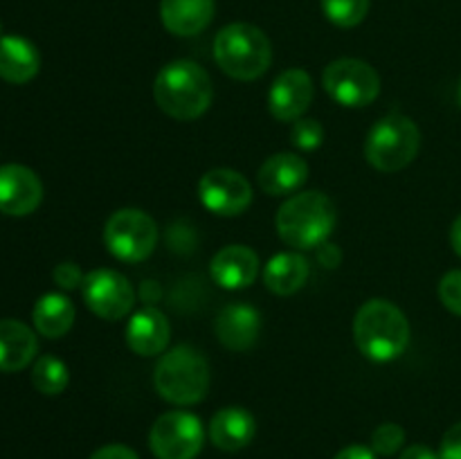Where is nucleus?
I'll list each match as a JSON object with an SVG mask.
<instances>
[{
    "label": "nucleus",
    "mask_w": 461,
    "mask_h": 459,
    "mask_svg": "<svg viewBox=\"0 0 461 459\" xmlns=\"http://www.w3.org/2000/svg\"><path fill=\"white\" fill-rule=\"evenodd\" d=\"M153 97L162 112L174 120L189 122L210 108L214 86L205 68L187 58H178L158 72L153 81Z\"/></svg>",
    "instance_id": "f257e3e1"
},
{
    "label": "nucleus",
    "mask_w": 461,
    "mask_h": 459,
    "mask_svg": "<svg viewBox=\"0 0 461 459\" xmlns=\"http://www.w3.org/2000/svg\"><path fill=\"white\" fill-rule=\"evenodd\" d=\"M354 338L363 356L376 363H390L405 354L410 324L399 306L387 300H369L354 318Z\"/></svg>",
    "instance_id": "f03ea898"
},
{
    "label": "nucleus",
    "mask_w": 461,
    "mask_h": 459,
    "mask_svg": "<svg viewBox=\"0 0 461 459\" xmlns=\"http://www.w3.org/2000/svg\"><path fill=\"white\" fill-rule=\"evenodd\" d=\"M336 220V205L327 194L297 192L279 207L275 223L284 243L297 250H311L331 237Z\"/></svg>",
    "instance_id": "7ed1b4c3"
},
{
    "label": "nucleus",
    "mask_w": 461,
    "mask_h": 459,
    "mask_svg": "<svg viewBox=\"0 0 461 459\" xmlns=\"http://www.w3.org/2000/svg\"><path fill=\"white\" fill-rule=\"evenodd\" d=\"M153 382L158 394L169 403H201L210 390V363L194 346L178 345L158 360Z\"/></svg>",
    "instance_id": "20e7f679"
},
{
    "label": "nucleus",
    "mask_w": 461,
    "mask_h": 459,
    "mask_svg": "<svg viewBox=\"0 0 461 459\" xmlns=\"http://www.w3.org/2000/svg\"><path fill=\"white\" fill-rule=\"evenodd\" d=\"M214 58L221 70L239 81L259 79L273 61L270 40L250 22H232L214 39Z\"/></svg>",
    "instance_id": "39448f33"
},
{
    "label": "nucleus",
    "mask_w": 461,
    "mask_h": 459,
    "mask_svg": "<svg viewBox=\"0 0 461 459\" xmlns=\"http://www.w3.org/2000/svg\"><path fill=\"white\" fill-rule=\"evenodd\" d=\"M421 147L419 126L401 112H392L372 126L365 142V158L383 174L401 171L417 158Z\"/></svg>",
    "instance_id": "423d86ee"
},
{
    "label": "nucleus",
    "mask_w": 461,
    "mask_h": 459,
    "mask_svg": "<svg viewBox=\"0 0 461 459\" xmlns=\"http://www.w3.org/2000/svg\"><path fill=\"white\" fill-rule=\"evenodd\" d=\"M104 243L115 259L138 264L156 250L158 225L142 210H117L104 225Z\"/></svg>",
    "instance_id": "0eeeda50"
},
{
    "label": "nucleus",
    "mask_w": 461,
    "mask_h": 459,
    "mask_svg": "<svg viewBox=\"0 0 461 459\" xmlns=\"http://www.w3.org/2000/svg\"><path fill=\"white\" fill-rule=\"evenodd\" d=\"M324 90L347 108L369 106L381 93V76L360 58H338L324 68Z\"/></svg>",
    "instance_id": "6e6552de"
},
{
    "label": "nucleus",
    "mask_w": 461,
    "mask_h": 459,
    "mask_svg": "<svg viewBox=\"0 0 461 459\" xmlns=\"http://www.w3.org/2000/svg\"><path fill=\"white\" fill-rule=\"evenodd\" d=\"M205 444V430L196 414L174 410L156 418L149 446L158 459H194Z\"/></svg>",
    "instance_id": "1a4fd4ad"
},
{
    "label": "nucleus",
    "mask_w": 461,
    "mask_h": 459,
    "mask_svg": "<svg viewBox=\"0 0 461 459\" xmlns=\"http://www.w3.org/2000/svg\"><path fill=\"white\" fill-rule=\"evenodd\" d=\"M84 302L97 318L122 320L135 304V291L129 279L111 268H97L88 273L81 284Z\"/></svg>",
    "instance_id": "9d476101"
},
{
    "label": "nucleus",
    "mask_w": 461,
    "mask_h": 459,
    "mask_svg": "<svg viewBox=\"0 0 461 459\" xmlns=\"http://www.w3.org/2000/svg\"><path fill=\"white\" fill-rule=\"evenodd\" d=\"M198 196L210 212L219 216H239L252 202V187L234 169H212L198 183Z\"/></svg>",
    "instance_id": "9b49d317"
},
{
    "label": "nucleus",
    "mask_w": 461,
    "mask_h": 459,
    "mask_svg": "<svg viewBox=\"0 0 461 459\" xmlns=\"http://www.w3.org/2000/svg\"><path fill=\"white\" fill-rule=\"evenodd\" d=\"M43 201L41 178L23 165L0 166V212L7 216H27Z\"/></svg>",
    "instance_id": "f8f14e48"
},
{
    "label": "nucleus",
    "mask_w": 461,
    "mask_h": 459,
    "mask_svg": "<svg viewBox=\"0 0 461 459\" xmlns=\"http://www.w3.org/2000/svg\"><path fill=\"white\" fill-rule=\"evenodd\" d=\"M313 102V81L300 68L284 70L268 90V108L275 120L297 122Z\"/></svg>",
    "instance_id": "ddd939ff"
},
{
    "label": "nucleus",
    "mask_w": 461,
    "mask_h": 459,
    "mask_svg": "<svg viewBox=\"0 0 461 459\" xmlns=\"http://www.w3.org/2000/svg\"><path fill=\"white\" fill-rule=\"evenodd\" d=\"M221 345L232 351H246L257 342L261 331V315L255 306L228 304L221 309L214 322Z\"/></svg>",
    "instance_id": "4468645a"
},
{
    "label": "nucleus",
    "mask_w": 461,
    "mask_h": 459,
    "mask_svg": "<svg viewBox=\"0 0 461 459\" xmlns=\"http://www.w3.org/2000/svg\"><path fill=\"white\" fill-rule=\"evenodd\" d=\"M171 338L169 320L158 309L138 310L126 324V345L138 356H158L167 349Z\"/></svg>",
    "instance_id": "2eb2a0df"
},
{
    "label": "nucleus",
    "mask_w": 461,
    "mask_h": 459,
    "mask_svg": "<svg viewBox=\"0 0 461 459\" xmlns=\"http://www.w3.org/2000/svg\"><path fill=\"white\" fill-rule=\"evenodd\" d=\"M259 273V256L248 246H225L212 259V277L228 291L250 286Z\"/></svg>",
    "instance_id": "dca6fc26"
},
{
    "label": "nucleus",
    "mask_w": 461,
    "mask_h": 459,
    "mask_svg": "<svg viewBox=\"0 0 461 459\" xmlns=\"http://www.w3.org/2000/svg\"><path fill=\"white\" fill-rule=\"evenodd\" d=\"M257 423L255 417L246 408H223L212 417L210 421V439L223 453H237L243 450L255 439Z\"/></svg>",
    "instance_id": "f3484780"
},
{
    "label": "nucleus",
    "mask_w": 461,
    "mask_h": 459,
    "mask_svg": "<svg viewBox=\"0 0 461 459\" xmlns=\"http://www.w3.org/2000/svg\"><path fill=\"white\" fill-rule=\"evenodd\" d=\"M309 178V165L295 153H275L261 165L259 187L270 196H286L300 192Z\"/></svg>",
    "instance_id": "a211bd4d"
},
{
    "label": "nucleus",
    "mask_w": 461,
    "mask_h": 459,
    "mask_svg": "<svg viewBox=\"0 0 461 459\" xmlns=\"http://www.w3.org/2000/svg\"><path fill=\"white\" fill-rule=\"evenodd\" d=\"M39 351L36 333L21 320H0V372L25 369Z\"/></svg>",
    "instance_id": "6ab92c4d"
},
{
    "label": "nucleus",
    "mask_w": 461,
    "mask_h": 459,
    "mask_svg": "<svg viewBox=\"0 0 461 459\" xmlns=\"http://www.w3.org/2000/svg\"><path fill=\"white\" fill-rule=\"evenodd\" d=\"M160 18L171 34H201L214 18V0H162Z\"/></svg>",
    "instance_id": "aec40b11"
},
{
    "label": "nucleus",
    "mask_w": 461,
    "mask_h": 459,
    "mask_svg": "<svg viewBox=\"0 0 461 459\" xmlns=\"http://www.w3.org/2000/svg\"><path fill=\"white\" fill-rule=\"evenodd\" d=\"M41 57L32 40L23 36H3L0 39V76L9 84H27L39 75Z\"/></svg>",
    "instance_id": "412c9836"
},
{
    "label": "nucleus",
    "mask_w": 461,
    "mask_h": 459,
    "mask_svg": "<svg viewBox=\"0 0 461 459\" xmlns=\"http://www.w3.org/2000/svg\"><path fill=\"white\" fill-rule=\"evenodd\" d=\"M309 279V261L297 252H279L264 268V282L275 295H293Z\"/></svg>",
    "instance_id": "4be33fe9"
},
{
    "label": "nucleus",
    "mask_w": 461,
    "mask_h": 459,
    "mask_svg": "<svg viewBox=\"0 0 461 459\" xmlns=\"http://www.w3.org/2000/svg\"><path fill=\"white\" fill-rule=\"evenodd\" d=\"M32 320H34V327L41 336L57 340V338H63L72 328L75 306L61 292H48L34 304Z\"/></svg>",
    "instance_id": "5701e85b"
},
{
    "label": "nucleus",
    "mask_w": 461,
    "mask_h": 459,
    "mask_svg": "<svg viewBox=\"0 0 461 459\" xmlns=\"http://www.w3.org/2000/svg\"><path fill=\"white\" fill-rule=\"evenodd\" d=\"M32 382H34V387L41 394L57 396L70 382V372H68L66 363L59 360L57 356H41L34 363V369H32Z\"/></svg>",
    "instance_id": "b1692460"
},
{
    "label": "nucleus",
    "mask_w": 461,
    "mask_h": 459,
    "mask_svg": "<svg viewBox=\"0 0 461 459\" xmlns=\"http://www.w3.org/2000/svg\"><path fill=\"white\" fill-rule=\"evenodd\" d=\"M320 4L324 16L345 30L360 25L369 12V0H320Z\"/></svg>",
    "instance_id": "393cba45"
},
{
    "label": "nucleus",
    "mask_w": 461,
    "mask_h": 459,
    "mask_svg": "<svg viewBox=\"0 0 461 459\" xmlns=\"http://www.w3.org/2000/svg\"><path fill=\"white\" fill-rule=\"evenodd\" d=\"M405 441V430L399 423H383L374 430L372 435V450L383 457H392L394 453H399L401 446Z\"/></svg>",
    "instance_id": "a878e982"
},
{
    "label": "nucleus",
    "mask_w": 461,
    "mask_h": 459,
    "mask_svg": "<svg viewBox=\"0 0 461 459\" xmlns=\"http://www.w3.org/2000/svg\"><path fill=\"white\" fill-rule=\"evenodd\" d=\"M291 140L297 148H304V151H313L320 144L324 142V129L318 120H306L300 117L295 122L291 130Z\"/></svg>",
    "instance_id": "bb28decb"
},
{
    "label": "nucleus",
    "mask_w": 461,
    "mask_h": 459,
    "mask_svg": "<svg viewBox=\"0 0 461 459\" xmlns=\"http://www.w3.org/2000/svg\"><path fill=\"white\" fill-rule=\"evenodd\" d=\"M439 297L450 313L461 318V270H453V273L444 274L439 284Z\"/></svg>",
    "instance_id": "cd10ccee"
},
{
    "label": "nucleus",
    "mask_w": 461,
    "mask_h": 459,
    "mask_svg": "<svg viewBox=\"0 0 461 459\" xmlns=\"http://www.w3.org/2000/svg\"><path fill=\"white\" fill-rule=\"evenodd\" d=\"M52 277L54 282H57V286H61L63 291H72V288H77L79 284H84V273H81L79 266L72 264V261L59 264L57 268H54Z\"/></svg>",
    "instance_id": "c85d7f7f"
},
{
    "label": "nucleus",
    "mask_w": 461,
    "mask_h": 459,
    "mask_svg": "<svg viewBox=\"0 0 461 459\" xmlns=\"http://www.w3.org/2000/svg\"><path fill=\"white\" fill-rule=\"evenodd\" d=\"M439 459H461V423L448 428L439 446Z\"/></svg>",
    "instance_id": "c756f323"
},
{
    "label": "nucleus",
    "mask_w": 461,
    "mask_h": 459,
    "mask_svg": "<svg viewBox=\"0 0 461 459\" xmlns=\"http://www.w3.org/2000/svg\"><path fill=\"white\" fill-rule=\"evenodd\" d=\"M90 459H140L138 453L129 446H122V444H111V446H104V448L95 450L90 454Z\"/></svg>",
    "instance_id": "7c9ffc66"
},
{
    "label": "nucleus",
    "mask_w": 461,
    "mask_h": 459,
    "mask_svg": "<svg viewBox=\"0 0 461 459\" xmlns=\"http://www.w3.org/2000/svg\"><path fill=\"white\" fill-rule=\"evenodd\" d=\"M333 459H376V453L367 446H347Z\"/></svg>",
    "instance_id": "2f4dec72"
},
{
    "label": "nucleus",
    "mask_w": 461,
    "mask_h": 459,
    "mask_svg": "<svg viewBox=\"0 0 461 459\" xmlns=\"http://www.w3.org/2000/svg\"><path fill=\"white\" fill-rule=\"evenodd\" d=\"M401 459H439V453H435L430 446L414 444L401 453Z\"/></svg>",
    "instance_id": "473e14b6"
},
{
    "label": "nucleus",
    "mask_w": 461,
    "mask_h": 459,
    "mask_svg": "<svg viewBox=\"0 0 461 459\" xmlns=\"http://www.w3.org/2000/svg\"><path fill=\"white\" fill-rule=\"evenodd\" d=\"M450 243H453V250L461 256V214L455 219L453 228H450Z\"/></svg>",
    "instance_id": "72a5a7b5"
},
{
    "label": "nucleus",
    "mask_w": 461,
    "mask_h": 459,
    "mask_svg": "<svg viewBox=\"0 0 461 459\" xmlns=\"http://www.w3.org/2000/svg\"><path fill=\"white\" fill-rule=\"evenodd\" d=\"M459 104H461V81H459Z\"/></svg>",
    "instance_id": "f704fd0d"
},
{
    "label": "nucleus",
    "mask_w": 461,
    "mask_h": 459,
    "mask_svg": "<svg viewBox=\"0 0 461 459\" xmlns=\"http://www.w3.org/2000/svg\"><path fill=\"white\" fill-rule=\"evenodd\" d=\"M0 39H3V25H0Z\"/></svg>",
    "instance_id": "c9c22d12"
}]
</instances>
